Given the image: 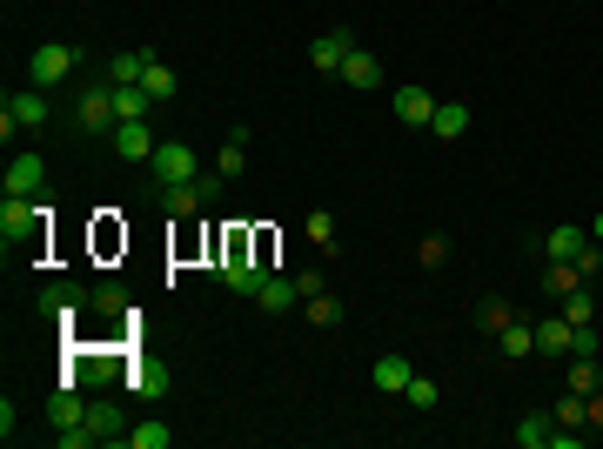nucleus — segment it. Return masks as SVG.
Masks as SVG:
<instances>
[{
	"label": "nucleus",
	"mask_w": 603,
	"mask_h": 449,
	"mask_svg": "<svg viewBox=\"0 0 603 449\" xmlns=\"http://www.w3.org/2000/svg\"><path fill=\"white\" fill-rule=\"evenodd\" d=\"M208 275H215V282H228V289H242V295H255V282H262L268 269L255 262V242H248L242 228H228V242L215 248V269H208Z\"/></svg>",
	"instance_id": "nucleus-1"
},
{
	"label": "nucleus",
	"mask_w": 603,
	"mask_h": 449,
	"mask_svg": "<svg viewBox=\"0 0 603 449\" xmlns=\"http://www.w3.org/2000/svg\"><path fill=\"white\" fill-rule=\"evenodd\" d=\"M543 255H550V262H570L577 275H597V269H603V255H597V242H590V228H570V222L543 235Z\"/></svg>",
	"instance_id": "nucleus-2"
},
{
	"label": "nucleus",
	"mask_w": 603,
	"mask_h": 449,
	"mask_svg": "<svg viewBox=\"0 0 603 449\" xmlns=\"http://www.w3.org/2000/svg\"><path fill=\"white\" fill-rule=\"evenodd\" d=\"M114 121H121V108H114V81L81 88V101H74V128H81V135H114Z\"/></svg>",
	"instance_id": "nucleus-3"
},
{
	"label": "nucleus",
	"mask_w": 603,
	"mask_h": 449,
	"mask_svg": "<svg viewBox=\"0 0 603 449\" xmlns=\"http://www.w3.org/2000/svg\"><path fill=\"white\" fill-rule=\"evenodd\" d=\"M74 68H81V47L47 41V47H34V54H27V88H61Z\"/></svg>",
	"instance_id": "nucleus-4"
},
{
	"label": "nucleus",
	"mask_w": 603,
	"mask_h": 449,
	"mask_svg": "<svg viewBox=\"0 0 603 449\" xmlns=\"http://www.w3.org/2000/svg\"><path fill=\"white\" fill-rule=\"evenodd\" d=\"M215 195H222V175H195V181H175V188H161L168 215H201V208H215Z\"/></svg>",
	"instance_id": "nucleus-5"
},
{
	"label": "nucleus",
	"mask_w": 603,
	"mask_h": 449,
	"mask_svg": "<svg viewBox=\"0 0 603 449\" xmlns=\"http://www.w3.org/2000/svg\"><path fill=\"white\" fill-rule=\"evenodd\" d=\"M356 54V34L349 27H335V34H315L309 41V68L315 74H342V61Z\"/></svg>",
	"instance_id": "nucleus-6"
},
{
	"label": "nucleus",
	"mask_w": 603,
	"mask_h": 449,
	"mask_svg": "<svg viewBox=\"0 0 603 449\" xmlns=\"http://www.w3.org/2000/svg\"><path fill=\"white\" fill-rule=\"evenodd\" d=\"M148 168H155L161 188H175V181H195V148H188V141H161Z\"/></svg>",
	"instance_id": "nucleus-7"
},
{
	"label": "nucleus",
	"mask_w": 603,
	"mask_h": 449,
	"mask_svg": "<svg viewBox=\"0 0 603 449\" xmlns=\"http://www.w3.org/2000/svg\"><path fill=\"white\" fill-rule=\"evenodd\" d=\"M161 141L148 135V121H114V155L121 161H155Z\"/></svg>",
	"instance_id": "nucleus-8"
},
{
	"label": "nucleus",
	"mask_w": 603,
	"mask_h": 449,
	"mask_svg": "<svg viewBox=\"0 0 603 449\" xmlns=\"http://www.w3.org/2000/svg\"><path fill=\"white\" fill-rule=\"evenodd\" d=\"M47 188V161L41 155H14L7 161V195H41Z\"/></svg>",
	"instance_id": "nucleus-9"
},
{
	"label": "nucleus",
	"mask_w": 603,
	"mask_h": 449,
	"mask_svg": "<svg viewBox=\"0 0 603 449\" xmlns=\"http://www.w3.org/2000/svg\"><path fill=\"white\" fill-rule=\"evenodd\" d=\"M255 302H262L268 315H282V309L302 302V289H295V275H262V282H255Z\"/></svg>",
	"instance_id": "nucleus-10"
},
{
	"label": "nucleus",
	"mask_w": 603,
	"mask_h": 449,
	"mask_svg": "<svg viewBox=\"0 0 603 449\" xmlns=\"http://www.w3.org/2000/svg\"><path fill=\"white\" fill-rule=\"evenodd\" d=\"M389 108H396V121H409V128H429L436 101H429V88H396L389 94Z\"/></svg>",
	"instance_id": "nucleus-11"
},
{
	"label": "nucleus",
	"mask_w": 603,
	"mask_h": 449,
	"mask_svg": "<svg viewBox=\"0 0 603 449\" xmlns=\"http://www.w3.org/2000/svg\"><path fill=\"white\" fill-rule=\"evenodd\" d=\"M429 135H436V141H463V135H469V108H463V101H436V114H429Z\"/></svg>",
	"instance_id": "nucleus-12"
},
{
	"label": "nucleus",
	"mask_w": 603,
	"mask_h": 449,
	"mask_svg": "<svg viewBox=\"0 0 603 449\" xmlns=\"http://www.w3.org/2000/svg\"><path fill=\"white\" fill-rule=\"evenodd\" d=\"M7 114H14L21 128H47V88H21V94H7Z\"/></svg>",
	"instance_id": "nucleus-13"
},
{
	"label": "nucleus",
	"mask_w": 603,
	"mask_h": 449,
	"mask_svg": "<svg viewBox=\"0 0 603 449\" xmlns=\"http://www.w3.org/2000/svg\"><path fill=\"white\" fill-rule=\"evenodd\" d=\"M88 429H94V443H128V423H121L114 403H88Z\"/></svg>",
	"instance_id": "nucleus-14"
},
{
	"label": "nucleus",
	"mask_w": 603,
	"mask_h": 449,
	"mask_svg": "<svg viewBox=\"0 0 603 449\" xmlns=\"http://www.w3.org/2000/svg\"><path fill=\"white\" fill-rule=\"evenodd\" d=\"M81 302H88V295L74 289V282H47V289H41V315H67V322H74Z\"/></svg>",
	"instance_id": "nucleus-15"
},
{
	"label": "nucleus",
	"mask_w": 603,
	"mask_h": 449,
	"mask_svg": "<svg viewBox=\"0 0 603 449\" xmlns=\"http://www.w3.org/2000/svg\"><path fill=\"white\" fill-rule=\"evenodd\" d=\"M141 88H148V101H175V68H168V61H161L155 47H148V74H141Z\"/></svg>",
	"instance_id": "nucleus-16"
},
{
	"label": "nucleus",
	"mask_w": 603,
	"mask_h": 449,
	"mask_svg": "<svg viewBox=\"0 0 603 449\" xmlns=\"http://www.w3.org/2000/svg\"><path fill=\"white\" fill-rule=\"evenodd\" d=\"M342 81H349V88H362V94H369V88H382V61H376V54H362V47H356V54L342 61Z\"/></svg>",
	"instance_id": "nucleus-17"
},
{
	"label": "nucleus",
	"mask_w": 603,
	"mask_h": 449,
	"mask_svg": "<svg viewBox=\"0 0 603 449\" xmlns=\"http://www.w3.org/2000/svg\"><path fill=\"white\" fill-rule=\"evenodd\" d=\"M47 423H54V429H74V423H88V403H81L74 389H61V396H47Z\"/></svg>",
	"instance_id": "nucleus-18"
},
{
	"label": "nucleus",
	"mask_w": 603,
	"mask_h": 449,
	"mask_svg": "<svg viewBox=\"0 0 603 449\" xmlns=\"http://www.w3.org/2000/svg\"><path fill=\"white\" fill-rule=\"evenodd\" d=\"M496 349H503L510 362L536 356V329H523V322H503V329H496Z\"/></svg>",
	"instance_id": "nucleus-19"
},
{
	"label": "nucleus",
	"mask_w": 603,
	"mask_h": 449,
	"mask_svg": "<svg viewBox=\"0 0 603 449\" xmlns=\"http://www.w3.org/2000/svg\"><path fill=\"white\" fill-rule=\"evenodd\" d=\"M409 376H416V369H409V356H382L376 362V389H382V396H402V389H409Z\"/></svg>",
	"instance_id": "nucleus-20"
},
{
	"label": "nucleus",
	"mask_w": 603,
	"mask_h": 449,
	"mask_svg": "<svg viewBox=\"0 0 603 449\" xmlns=\"http://www.w3.org/2000/svg\"><path fill=\"white\" fill-rule=\"evenodd\" d=\"M536 356H570V315L563 322H536Z\"/></svg>",
	"instance_id": "nucleus-21"
},
{
	"label": "nucleus",
	"mask_w": 603,
	"mask_h": 449,
	"mask_svg": "<svg viewBox=\"0 0 603 449\" xmlns=\"http://www.w3.org/2000/svg\"><path fill=\"white\" fill-rule=\"evenodd\" d=\"M141 74H148V47H141V54H114V61H108V81H114V88H134Z\"/></svg>",
	"instance_id": "nucleus-22"
},
{
	"label": "nucleus",
	"mask_w": 603,
	"mask_h": 449,
	"mask_svg": "<svg viewBox=\"0 0 603 449\" xmlns=\"http://www.w3.org/2000/svg\"><path fill=\"white\" fill-rule=\"evenodd\" d=\"M114 108H121V121H148V114H155V101H148V88L134 81V88H114Z\"/></svg>",
	"instance_id": "nucleus-23"
},
{
	"label": "nucleus",
	"mask_w": 603,
	"mask_h": 449,
	"mask_svg": "<svg viewBox=\"0 0 603 449\" xmlns=\"http://www.w3.org/2000/svg\"><path fill=\"white\" fill-rule=\"evenodd\" d=\"M242 168H248V141H235V135H228V141H222V155H215V175H222V181H235Z\"/></svg>",
	"instance_id": "nucleus-24"
},
{
	"label": "nucleus",
	"mask_w": 603,
	"mask_h": 449,
	"mask_svg": "<svg viewBox=\"0 0 603 449\" xmlns=\"http://www.w3.org/2000/svg\"><path fill=\"white\" fill-rule=\"evenodd\" d=\"M168 443H175V429L168 423H134L128 429V449H168Z\"/></svg>",
	"instance_id": "nucleus-25"
},
{
	"label": "nucleus",
	"mask_w": 603,
	"mask_h": 449,
	"mask_svg": "<svg viewBox=\"0 0 603 449\" xmlns=\"http://www.w3.org/2000/svg\"><path fill=\"white\" fill-rule=\"evenodd\" d=\"M550 436H557L550 416H523V423H516V443H523V449H550Z\"/></svg>",
	"instance_id": "nucleus-26"
},
{
	"label": "nucleus",
	"mask_w": 603,
	"mask_h": 449,
	"mask_svg": "<svg viewBox=\"0 0 603 449\" xmlns=\"http://www.w3.org/2000/svg\"><path fill=\"white\" fill-rule=\"evenodd\" d=\"M402 403H409V409H436V403H443V389H436L429 376H409V389H402Z\"/></svg>",
	"instance_id": "nucleus-27"
},
{
	"label": "nucleus",
	"mask_w": 603,
	"mask_h": 449,
	"mask_svg": "<svg viewBox=\"0 0 603 449\" xmlns=\"http://www.w3.org/2000/svg\"><path fill=\"white\" fill-rule=\"evenodd\" d=\"M309 322H315V329H335V322H342V302H335L329 289H322V295H309Z\"/></svg>",
	"instance_id": "nucleus-28"
},
{
	"label": "nucleus",
	"mask_w": 603,
	"mask_h": 449,
	"mask_svg": "<svg viewBox=\"0 0 603 449\" xmlns=\"http://www.w3.org/2000/svg\"><path fill=\"white\" fill-rule=\"evenodd\" d=\"M563 315H570V322H590V315H597V295H590V289L577 282V289L563 295Z\"/></svg>",
	"instance_id": "nucleus-29"
},
{
	"label": "nucleus",
	"mask_w": 603,
	"mask_h": 449,
	"mask_svg": "<svg viewBox=\"0 0 603 449\" xmlns=\"http://www.w3.org/2000/svg\"><path fill=\"white\" fill-rule=\"evenodd\" d=\"M597 382H603L597 356H577V362H570V389H583V396H590V389H597Z\"/></svg>",
	"instance_id": "nucleus-30"
},
{
	"label": "nucleus",
	"mask_w": 603,
	"mask_h": 449,
	"mask_svg": "<svg viewBox=\"0 0 603 449\" xmlns=\"http://www.w3.org/2000/svg\"><path fill=\"white\" fill-rule=\"evenodd\" d=\"M88 302H94L101 315H128V289H94Z\"/></svg>",
	"instance_id": "nucleus-31"
},
{
	"label": "nucleus",
	"mask_w": 603,
	"mask_h": 449,
	"mask_svg": "<svg viewBox=\"0 0 603 449\" xmlns=\"http://www.w3.org/2000/svg\"><path fill=\"white\" fill-rule=\"evenodd\" d=\"M134 389H141V396H161V389H168V376H161L155 362H141V369H134Z\"/></svg>",
	"instance_id": "nucleus-32"
},
{
	"label": "nucleus",
	"mask_w": 603,
	"mask_h": 449,
	"mask_svg": "<svg viewBox=\"0 0 603 449\" xmlns=\"http://www.w3.org/2000/svg\"><path fill=\"white\" fill-rule=\"evenodd\" d=\"M14 429H21V409H14V396H0V436L14 443Z\"/></svg>",
	"instance_id": "nucleus-33"
},
{
	"label": "nucleus",
	"mask_w": 603,
	"mask_h": 449,
	"mask_svg": "<svg viewBox=\"0 0 603 449\" xmlns=\"http://www.w3.org/2000/svg\"><path fill=\"white\" fill-rule=\"evenodd\" d=\"M309 242H315V248L335 242V222H329V215H309Z\"/></svg>",
	"instance_id": "nucleus-34"
},
{
	"label": "nucleus",
	"mask_w": 603,
	"mask_h": 449,
	"mask_svg": "<svg viewBox=\"0 0 603 449\" xmlns=\"http://www.w3.org/2000/svg\"><path fill=\"white\" fill-rule=\"evenodd\" d=\"M503 322H516V315L503 309V302H483V329H490V336H496V329H503Z\"/></svg>",
	"instance_id": "nucleus-35"
},
{
	"label": "nucleus",
	"mask_w": 603,
	"mask_h": 449,
	"mask_svg": "<svg viewBox=\"0 0 603 449\" xmlns=\"http://www.w3.org/2000/svg\"><path fill=\"white\" fill-rule=\"evenodd\" d=\"M590 423L603 429V396H597V389H590Z\"/></svg>",
	"instance_id": "nucleus-36"
},
{
	"label": "nucleus",
	"mask_w": 603,
	"mask_h": 449,
	"mask_svg": "<svg viewBox=\"0 0 603 449\" xmlns=\"http://www.w3.org/2000/svg\"><path fill=\"white\" fill-rule=\"evenodd\" d=\"M590 242H597V248H603V215H597V222H590Z\"/></svg>",
	"instance_id": "nucleus-37"
}]
</instances>
